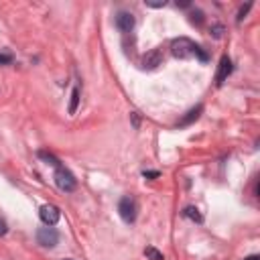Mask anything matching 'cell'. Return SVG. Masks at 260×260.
<instances>
[{
	"instance_id": "1",
	"label": "cell",
	"mask_w": 260,
	"mask_h": 260,
	"mask_svg": "<svg viewBox=\"0 0 260 260\" xmlns=\"http://www.w3.org/2000/svg\"><path fill=\"white\" fill-rule=\"evenodd\" d=\"M171 53L177 59H189L195 53V43L191 39H187V37H179V39H175L171 43Z\"/></svg>"
},
{
	"instance_id": "2",
	"label": "cell",
	"mask_w": 260,
	"mask_h": 260,
	"mask_svg": "<svg viewBox=\"0 0 260 260\" xmlns=\"http://www.w3.org/2000/svg\"><path fill=\"white\" fill-rule=\"evenodd\" d=\"M55 183H57V187H59L61 191H67V193L77 187L75 177H73L65 167H59V169L55 171Z\"/></svg>"
},
{
	"instance_id": "3",
	"label": "cell",
	"mask_w": 260,
	"mask_h": 260,
	"mask_svg": "<svg viewBox=\"0 0 260 260\" xmlns=\"http://www.w3.org/2000/svg\"><path fill=\"white\" fill-rule=\"evenodd\" d=\"M118 213L126 223H132L136 219V201L132 197H122L118 203Z\"/></svg>"
},
{
	"instance_id": "4",
	"label": "cell",
	"mask_w": 260,
	"mask_h": 260,
	"mask_svg": "<svg viewBox=\"0 0 260 260\" xmlns=\"http://www.w3.org/2000/svg\"><path fill=\"white\" fill-rule=\"evenodd\" d=\"M37 242H39L41 246H45V248H53V246H57V242H59V232H57L55 228H51V225L41 228V230L37 232Z\"/></svg>"
},
{
	"instance_id": "5",
	"label": "cell",
	"mask_w": 260,
	"mask_h": 260,
	"mask_svg": "<svg viewBox=\"0 0 260 260\" xmlns=\"http://www.w3.org/2000/svg\"><path fill=\"white\" fill-rule=\"evenodd\" d=\"M39 217H41V221L45 223V225H55L57 221H59V217H61V211H59V207H55V205H43L41 209H39Z\"/></svg>"
},
{
	"instance_id": "6",
	"label": "cell",
	"mask_w": 260,
	"mask_h": 260,
	"mask_svg": "<svg viewBox=\"0 0 260 260\" xmlns=\"http://www.w3.org/2000/svg\"><path fill=\"white\" fill-rule=\"evenodd\" d=\"M140 63H142V69H148V71H150V69H156V67L162 63V49H158V47H156V49H150V51L142 57Z\"/></svg>"
},
{
	"instance_id": "7",
	"label": "cell",
	"mask_w": 260,
	"mask_h": 260,
	"mask_svg": "<svg viewBox=\"0 0 260 260\" xmlns=\"http://www.w3.org/2000/svg\"><path fill=\"white\" fill-rule=\"evenodd\" d=\"M232 69H234V65H232L230 57H228V55H223V57L219 59V65H217V73H215V85H221V83L228 79V75L232 73Z\"/></svg>"
},
{
	"instance_id": "8",
	"label": "cell",
	"mask_w": 260,
	"mask_h": 260,
	"mask_svg": "<svg viewBox=\"0 0 260 260\" xmlns=\"http://www.w3.org/2000/svg\"><path fill=\"white\" fill-rule=\"evenodd\" d=\"M116 26H118L122 32H130V30L134 28V16H132L130 12H126V10L118 12V14H116Z\"/></svg>"
},
{
	"instance_id": "9",
	"label": "cell",
	"mask_w": 260,
	"mask_h": 260,
	"mask_svg": "<svg viewBox=\"0 0 260 260\" xmlns=\"http://www.w3.org/2000/svg\"><path fill=\"white\" fill-rule=\"evenodd\" d=\"M201 112H203V106H201V104H199V106H195V108H191V110H189V112L179 120V126H189L191 122H195V120L201 116Z\"/></svg>"
},
{
	"instance_id": "10",
	"label": "cell",
	"mask_w": 260,
	"mask_h": 260,
	"mask_svg": "<svg viewBox=\"0 0 260 260\" xmlns=\"http://www.w3.org/2000/svg\"><path fill=\"white\" fill-rule=\"evenodd\" d=\"M39 158H43L47 165H53V167H61V162H59V158L55 156V154H51V152H47V150H39Z\"/></svg>"
},
{
	"instance_id": "11",
	"label": "cell",
	"mask_w": 260,
	"mask_h": 260,
	"mask_svg": "<svg viewBox=\"0 0 260 260\" xmlns=\"http://www.w3.org/2000/svg\"><path fill=\"white\" fill-rule=\"evenodd\" d=\"M183 215H185V217H189V219H193V221H197V223H201V221H203V217H201V213H199V209H197V207H185Z\"/></svg>"
},
{
	"instance_id": "12",
	"label": "cell",
	"mask_w": 260,
	"mask_h": 260,
	"mask_svg": "<svg viewBox=\"0 0 260 260\" xmlns=\"http://www.w3.org/2000/svg\"><path fill=\"white\" fill-rule=\"evenodd\" d=\"M144 256H146L148 260H165L162 252H158L154 246H146V248H144Z\"/></svg>"
},
{
	"instance_id": "13",
	"label": "cell",
	"mask_w": 260,
	"mask_h": 260,
	"mask_svg": "<svg viewBox=\"0 0 260 260\" xmlns=\"http://www.w3.org/2000/svg\"><path fill=\"white\" fill-rule=\"evenodd\" d=\"M79 106V87H73L71 91V102H69V114H75Z\"/></svg>"
},
{
	"instance_id": "14",
	"label": "cell",
	"mask_w": 260,
	"mask_h": 260,
	"mask_svg": "<svg viewBox=\"0 0 260 260\" xmlns=\"http://www.w3.org/2000/svg\"><path fill=\"white\" fill-rule=\"evenodd\" d=\"M250 8H252V4H250V2H248V4H244V6H240V10H238V16H236V20H238V22H242V20H244V16L248 14V10H250Z\"/></svg>"
},
{
	"instance_id": "15",
	"label": "cell",
	"mask_w": 260,
	"mask_h": 260,
	"mask_svg": "<svg viewBox=\"0 0 260 260\" xmlns=\"http://www.w3.org/2000/svg\"><path fill=\"white\" fill-rule=\"evenodd\" d=\"M191 22H195V24H201V22H203V12H201V10H195V12H191Z\"/></svg>"
},
{
	"instance_id": "16",
	"label": "cell",
	"mask_w": 260,
	"mask_h": 260,
	"mask_svg": "<svg viewBox=\"0 0 260 260\" xmlns=\"http://www.w3.org/2000/svg\"><path fill=\"white\" fill-rule=\"evenodd\" d=\"M193 55H195V57H199V61H203V63L207 61V53H205L199 45H195V53H193Z\"/></svg>"
},
{
	"instance_id": "17",
	"label": "cell",
	"mask_w": 260,
	"mask_h": 260,
	"mask_svg": "<svg viewBox=\"0 0 260 260\" xmlns=\"http://www.w3.org/2000/svg\"><path fill=\"white\" fill-rule=\"evenodd\" d=\"M10 63H12V55L0 53V65H10Z\"/></svg>"
},
{
	"instance_id": "18",
	"label": "cell",
	"mask_w": 260,
	"mask_h": 260,
	"mask_svg": "<svg viewBox=\"0 0 260 260\" xmlns=\"http://www.w3.org/2000/svg\"><path fill=\"white\" fill-rule=\"evenodd\" d=\"M211 32H213L215 39H221V35H223V26H221V24H215V26L211 28Z\"/></svg>"
},
{
	"instance_id": "19",
	"label": "cell",
	"mask_w": 260,
	"mask_h": 260,
	"mask_svg": "<svg viewBox=\"0 0 260 260\" xmlns=\"http://www.w3.org/2000/svg\"><path fill=\"white\" fill-rule=\"evenodd\" d=\"M142 175H144V177H146V179H156V177H158V175H160V173H158V171H144V173H142Z\"/></svg>"
},
{
	"instance_id": "20",
	"label": "cell",
	"mask_w": 260,
	"mask_h": 260,
	"mask_svg": "<svg viewBox=\"0 0 260 260\" xmlns=\"http://www.w3.org/2000/svg\"><path fill=\"white\" fill-rule=\"evenodd\" d=\"M6 230H8V228H6V221H4V219H0V236H4V234H6Z\"/></svg>"
},
{
	"instance_id": "21",
	"label": "cell",
	"mask_w": 260,
	"mask_h": 260,
	"mask_svg": "<svg viewBox=\"0 0 260 260\" xmlns=\"http://www.w3.org/2000/svg\"><path fill=\"white\" fill-rule=\"evenodd\" d=\"M146 4H148V6H154V8H158V6H165L167 2H165V0H160V2H146Z\"/></svg>"
},
{
	"instance_id": "22",
	"label": "cell",
	"mask_w": 260,
	"mask_h": 260,
	"mask_svg": "<svg viewBox=\"0 0 260 260\" xmlns=\"http://www.w3.org/2000/svg\"><path fill=\"white\" fill-rule=\"evenodd\" d=\"M130 116H132V122H134V128H138V124H140V122H138V116H136V114H130Z\"/></svg>"
},
{
	"instance_id": "23",
	"label": "cell",
	"mask_w": 260,
	"mask_h": 260,
	"mask_svg": "<svg viewBox=\"0 0 260 260\" xmlns=\"http://www.w3.org/2000/svg\"><path fill=\"white\" fill-rule=\"evenodd\" d=\"M244 260H260V256H256V254H252V256H248V258H244Z\"/></svg>"
},
{
	"instance_id": "24",
	"label": "cell",
	"mask_w": 260,
	"mask_h": 260,
	"mask_svg": "<svg viewBox=\"0 0 260 260\" xmlns=\"http://www.w3.org/2000/svg\"><path fill=\"white\" fill-rule=\"evenodd\" d=\"M65 260H71V258H65Z\"/></svg>"
}]
</instances>
